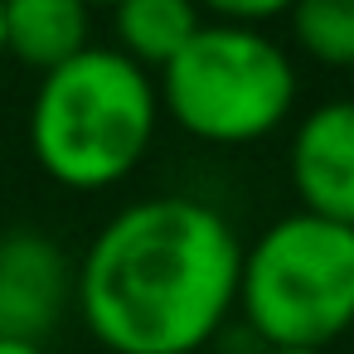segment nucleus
I'll return each instance as SVG.
<instances>
[{"mask_svg": "<svg viewBox=\"0 0 354 354\" xmlns=\"http://www.w3.org/2000/svg\"><path fill=\"white\" fill-rule=\"evenodd\" d=\"M238 310L267 349H330L354 325V228L286 214L243 248Z\"/></svg>", "mask_w": 354, "mask_h": 354, "instance_id": "obj_3", "label": "nucleus"}, {"mask_svg": "<svg viewBox=\"0 0 354 354\" xmlns=\"http://www.w3.org/2000/svg\"><path fill=\"white\" fill-rule=\"evenodd\" d=\"M296 44L335 68H354V0H301L286 10Z\"/></svg>", "mask_w": 354, "mask_h": 354, "instance_id": "obj_9", "label": "nucleus"}, {"mask_svg": "<svg viewBox=\"0 0 354 354\" xmlns=\"http://www.w3.org/2000/svg\"><path fill=\"white\" fill-rule=\"evenodd\" d=\"M93 15L78 0H10L6 6V54L54 73L83 49H93Z\"/></svg>", "mask_w": 354, "mask_h": 354, "instance_id": "obj_7", "label": "nucleus"}, {"mask_svg": "<svg viewBox=\"0 0 354 354\" xmlns=\"http://www.w3.org/2000/svg\"><path fill=\"white\" fill-rule=\"evenodd\" d=\"M262 354H330V349H262Z\"/></svg>", "mask_w": 354, "mask_h": 354, "instance_id": "obj_12", "label": "nucleus"}, {"mask_svg": "<svg viewBox=\"0 0 354 354\" xmlns=\"http://www.w3.org/2000/svg\"><path fill=\"white\" fill-rule=\"evenodd\" d=\"M0 59H6V0H0Z\"/></svg>", "mask_w": 354, "mask_h": 354, "instance_id": "obj_13", "label": "nucleus"}, {"mask_svg": "<svg viewBox=\"0 0 354 354\" xmlns=\"http://www.w3.org/2000/svg\"><path fill=\"white\" fill-rule=\"evenodd\" d=\"M0 354H49L44 344H20V339H0Z\"/></svg>", "mask_w": 354, "mask_h": 354, "instance_id": "obj_11", "label": "nucleus"}, {"mask_svg": "<svg viewBox=\"0 0 354 354\" xmlns=\"http://www.w3.org/2000/svg\"><path fill=\"white\" fill-rule=\"evenodd\" d=\"M73 301V267L39 228L0 233V339L44 344Z\"/></svg>", "mask_w": 354, "mask_h": 354, "instance_id": "obj_5", "label": "nucleus"}, {"mask_svg": "<svg viewBox=\"0 0 354 354\" xmlns=\"http://www.w3.org/2000/svg\"><path fill=\"white\" fill-rule=\"evenodd\" d=\"M291 185L301 214L354 228V97L320 102L291 136Z\"/></svg>", "mask_w": 354, "mask_h": 354, "instance_id": "obj_6", "label": "nucleus"}, {"mask_svg": "<svg viewBox=\"0 0 354 354\" xmlns=\"http://www.w3.org/2000/svg\"><path fill=\"white\" fill-rule=\"evenodd\" d=\"M156 97L189 136L248 146L291 117L296 68L267 30H238L204 15L194 39L160 68Z\"/></svg>", "mask_w": 354, "mask_h": 354, "instance_id": "obj_4", "label": "nucleus"}, {"mask_svg": "<svg viewBox=\"0 0 354 354\" xmlns=\"http://www.w3.org/2000/svg\"><path fill=\"white\" fill-rule=\"evenodd\" d=\"M209 20L238 25V30H262L272 20H286V0H223L209 10Z\"/></svg>", "mask_w": 354, "mask_h": 354, "instance_id": "obj_10", "label": "nucleus"}, {"mask_svg": "<svg viewBox=\"0 0 354 354\" xmlns=\"http://www.w3.org/2000/svg\"><path fill=\"white\" fill-rule=\"evenodd\" d=\"M204 25V10H194L189 0H127L112 10L117 30V54H127L136 68H165Z\"/></svg>", "mask_w": 354, "mask_h": 354, "instance_id": "obj_8", "label": "nucleus"}, {"mask_svg": "<svg viewBox=\"0 0 354 354\" xmlns=\"http://www.w3.org/2000/svg\"><path fill=\"white\" fill-rule=\"evenodd\" d=\"M243 243L189 194L136 199L73 267V306L112 354H194L238 310Z\"/></svg>", "mask_w": 354, "mask_h": 354, "instance_id": "obj_1", "label": "nucleus"}, {"mask_svg": "<svg viewBox=\"0 0 354 354\" xmlns=\"http://www.w3.org/2000/svg\"><path fill=\"white\" fill-rule=\"evenodd\" d=\"M156 122V78L127 54L93 44L39 78L30 102V151L64 189H107L146 160Z\"/></svg>", "mask_w": 354, "mask_h": 354, "instance_id": "obj_2", "label": "nucleus"}]
</instances>
